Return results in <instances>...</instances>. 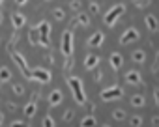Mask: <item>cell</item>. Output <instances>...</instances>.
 <instances>
[{
	"instance_id": "obj_1",
	"label": "cell",
	"mask_w": 159,
	"mask_h": 127,
	"mask_svg": "<svg viewBox=\"0 0 159 127\" xmlns=\"http://www.w3.org/2000/svg\"><path fill=\"white\" fill-rule=\"evenodd\" d=\"M66 82L69 84L75 101H77L79 105H84V103H86V95H84V90H83V82H81V79H79V77H67Z\"/></svg>"
},
{
	"instance_id": "obj_2",
	"label": "cell",
	"mask_w": 159,
	"mask_h": 127,
	"mask_svg": "<svg viewBox=\"0 0 159 127\" xmlns=\"http://www.w3.org/2000/svg\"><path fill=\"white\" fill-rule=\"evenodd\" d=\"M10 54H11V58H13V62L17 64V68L21 69V73L28 79V81H32V69L28 68V62H26V58H25V54H21L19 50H10Z\"/></svg>"
},
{
	"instance_id": "obj_3",
	"label": "cell",
	"mask_w": 159,
	"mask_h": 127,
	"mask_svg": "<svg viewBox=\"0 0 159 127\" xmlns=\"http://www.w3.org/2000/svg\"><path fill=\"white\" fill-rule=\"evenodd\" d=\"M124 13H125V6H124V4H116V6H112V8L107 11V15L103 17V21H105L107 26H114V23H116Z\"/></svg>"
},
{
	"instance_id": "obj_4",
	"label": "cell",
	"mask_w": 159,
	"mask_h": 127,
	"mask_svg": "<svg viewBox=\"0 0 159 127\" xmlns=\"http://www.w3.org/2000/svg\"><path fill=\"white\" fill-rule=\"evenodd\" d=\"M60 49H62V54L66 58L73 56V32H71V28H67L62 34V47Z\"/></svg>"
},
{
	"instance_id": "obj_5",
	"label": "cell",
	"mask_w": 159,
	"mask_h": 127,
	"mask_svg": "<svg viewBox=\"0 0 159 127\" xmlns=\"http://www.w3.org/2000/svg\"><path fill=\"white\" fill-rule=\"evenodd\" d=\"M52 79V73L45 68H36L32 69V81H38L39 84H49Z\"/></svg>"
},
{
	"instance_id": "obj_6",
	"label": "cell",
	"mask_w": 159,
	"mask_h": 127,
	"mask_svg": "<svg viewBox=\"0 0 159 127\" xmlns=\"http://www.w3.org/2000/svg\"><path fill=\"white\" fill-rule=\"evenodd\" d=\"M38 30H39V45L41 47H49V43H51V39H49V36H51V24L47 21H41L38 24Z\"/></svg>"
},
{
	"instance_id": "obj_7",
	"label": "cell",
	"mask_w": 159,
	"mask_h": 127,
	"mask_svg": "<svg viewBox=\"0 0 159 127\" xmlns=\"http://www.w3.org/2000/svg\"><path fill=\"white\" fill-rule=\"evenodd\" d=\"M122 95H124V88L122 86H111V88L101 92V99L103 101H114V99H120Z\"/></svg>"
},
{
	"instance_id": "obj_8",
	"label": "cell",
	"mask_w": 159,
	"mask_h": 127,
	"mask_svg": "<svg viewBox=\"0 0 159 127\" xmlns=\"http://www.w3.org/2000/svg\"><path fill=\"white\" fill-rule=\"evenodd\" d=\"M38 97H39V94L36 92V94H32V97H30V101L25 105V108H23V112H25V118H34V114H36V110H38Z\"/></svg>"
},
{
	"instance_id": "obj_9",
	"label": "cell",
	"mask_w": 159,
	"mask_h": 127,
	"mask_svg": "<svg viewBox=\"0 0 159 127\" xmlns=\"http://www.w3.org/2000/svg\"><path fill=\"white\" fill-rule=\"evenodd\" d=\"M137 39H139V32H137V28H127V30L122 34L120 43H122V45H127V43H133V41H137Z\"/></svg>"
},
{
	"instance_id": "obj_10",
	"label": "cell",
	"mask_w": 159,
	"mask_h": 127,
	"mask_svg": "<svg viewBox=\"0 0 159 127\" xmlns=\"http://www.w3.org/2000/svg\"><path fill=\"white\" fill-rule=\"evenodd\" d=\"M62 99H64V94H62L60 90H56V88L49 94V105H51V107H58V105L62 103Z\"/></svg>"
},
{
	"instance_id": "obj_11",
	"label": "cell",
	"mask_w": 159,
	"mask_h": 127,
	"mask_svg": "<svg viewBox=\"0 0 159 127\" xmlns=\"http://www.w3.org/2000/svg\"><path fill=\"white\" fill-rule=\"evenodd\" d=\"M11 23H13V28H15V30H21V28L25 26V23H26V17H25L23 13L15 11V13L11 15Z\"/></svg>"
},
{
	"instance_id": "obj_12",
	"label": "cell",
	"mask_w": 159,
	"mask_h": 127,
	"mask_svg": "<svg viewBox=\"0 0 159 127\" xmlns=\"http://www.w3.org/2000/svg\"><path fill=\"white\" fill-rule=\"evenodd\" d=\"M103 39H105V34H103V32H94V34L90 36V39H88V45H90V47H101Z\"/></svg>"
},
{
	"instance_id": "obj_13",
	"label": "cell",
	"mask_w": 159,
	"mask_h": 127,
	"mask_svg": "<svg viewBox=\"0 0 159 127\" xmlns=\"http://www.w3.org/2000/svg\"><path fill=\"white\" fill-rule=\"evenodd\" d=\"M99 66V56L98 54H88L86 58H84V68L86 69H94V68H98Z\"/></svg>"
},
{
	"instance_id": "obj_14",
	"label": "cell",
	"mask_w": 159,
	"mask_h": 127,
	"mask_svg": "<svg viewBox=\"0 0 159 127\" xmlns=\"http://www.w3.org/2000/svg\"><path fill=\"white\" fill-rule=\"evenodd\" d=\"M122 64H124L122 54H120V52H112V54H111V68H112L114 71H118V69L122 68Z\"/></svg>"
},
{
	"instance_id": "obj_15",
	"label": "cell",
	"mask_w": 159,
	"mask_h": 127,
	"mask_svg": "<svg viewBox=\"0 0 159 127\" xmlns=\"http://www.w3.org/2000/svg\"><path fill=\"white\" fill-rule=\"evenodd\" d=\"M125 81H127L129 84H140V73L135 71V69H131V71L125 73Z\"/></svg>"
},
{
	"instance_id": "obj_16",
	"label": "cell",
	"mask_w": 159,
	"mask_h": 127,
	"mask_svg": "<svg viewBox=\"0 0 159 127\" xmlns=\"http://www.w3.org/2000/svg\"><path fill=\"white\" fill-rule=\"evenodd\" d=\"M144 23H146V26L152 30V32H155V30H159V24H157V19L150 13V15H146L144 17Z\"/></svg>"
},
{
	"instance_id": "obj_17",
	"label": "cell",
	"mask_w": 159,
	"mask_h": 127,
	"mask_svg": "<svg viewBox=\"0 0 159 127\" xmlns=\"http://www.w3.org/2000/svg\"><path fill=\"white\" fill-rule=\"evenodd\" d=\"M28 41H30V45H39V30H38V26L28 30Z\"/></svg>"
},
{
	"instance_id": "obj_18",
	"label": "cell",
	"mask_w": 159,
	"mask_h": 127,
	"mask_svg": "<svg viewBox=\"0 0 159 127\" xmlns=\"http://www.w3.org/2000/svg\"><path fill=\"white\" fill-rule=\"evenodd\" d=\"M75 24H79V26H88V24H90V17H88L86 13H79L77 19L73 21V26H75Z\"/></svg>"
},
{
	"instance_id": "obj_19",
	"label": "cell",
	"mask_w": 159,
	"mask_h": 127,
	"mask_svg": "<svg viewBox=\"0 0 159 127\" xmlns=\"http://www.w3.org/2000/svg\"><path fill=\"white\" fill-rule=\"evenodd\" d=\"M13 77V73H11V69L10 68H0V82H10V79Z\"/></svg>"
},
{
	"instance_id": "obj_20",
	"label": "cell",
	"mask_w": 159,
	"mask_h": 127,
	"mask_svg": "<svg viewBox=\"0 0 159 127\" xmlns=\"http://www.w3.org/2000/svg\"><path fill=\"white\" fill-rule=\"evenodd\" d=\"M131 58H133L135 62H139V64H142V62H144V58H146V54H144V50H140V49H137V50H133V54H131Z\"/></svg>"
},
{
	"instance_id": "obj_21",
	"label": "cell",
	"mask_w": 159,
	"mask_h": 127,
	"mask_svg": "<svg viewBox=\"0 0 159 127\" xmlns=\"http://www.w3.org/2000/svg\"><path fill=\"white\" fill-rule=\"evenodd\" d=\"M81 127H96V118L94 116H84L81 121Z\"/></svg>"
},
{
	"instance_id": "obj_22",
	"label": "cell",
	"mask_w": 159,
	"mask_h": 127,
	"mask_svg": "<svg viewBox=\"0 0 159 127\" xmlns=\"http://www.w3.org/2000/svg\"><path fill=\"white\" fill-rule=\"evenodd\" d=\"M131 105L133 107H144V95H140V94L133 95L131 97Z\"/></svg>"
},
{
	"instance_id": "obj_23",
	"label": "cell",
	"mask_w": 159,
	"mask_h": 127,
	"mask_svg": "<svg viewBox=\"0 0 159 127\" xmlns=\"http://www.w3.org/2000/svg\"><path fill=\"white\" fill-rule=\"evenodd\" d=\"M41 125H43V127H54V120H52V116H51V114H47V116L43 118Z\"/></svg>"
},
{
	"instance_id": "obj_24",
	"label": "cell",
	"mask_w": 159,
	"mask_h": 127,
	"mask_svg": "<svg viewBox=\"0 0 159 127\" xmlns=\"http://www.w3.org/2000/svg\"><path fill=\"white\" fill-rule=\"evenodd\" d=\"M52 15H54L56 21H64V19H66V13H64V10H60V8H56V10L52 11Z\"/></svg>"
},
{
	"instance_id": "obj_25",
	"label": "cell",
	"mask_w": 159,
	"mask_h": 127,
	"mask_svg": "<svg viewBox=\"0 0 159 127\" xmlns=\"http://www.w3.org/2000/svg\"><path fill=\"white\" fill-rule=\"evenodd\" d=\"M112 118H114V120H118V121H122V120H125V112H124V110H120V108H116V110L112 112Z\"/></svg>"
},
{
	"instance_id": "obj_26",
	"label": "cell",
	"mask_w": 159,
	"mask_h": 127,
	"mask_svg": "<svg viewBox=\"0 0 159 127\" xmlns=\"http://www.w3.org/2000/svg\"><path fill=\"white\" fill-rule=\"evenodd\" d=\"M10 127H30V125L26 121H23V120H15V121L10 123Z\"/></svg>"
},
{
	"instance_id": "obj_27",
	"label": "cell",
	"mask_w": 159,
	"mask_h": 127,
	"mask_svg": "<svg viewBox=\"0 0 159 127\" xmlns=\"http://www.w3.org/2000/svg\"><path fill=\"white\" fill-rule=\"evenodd\" d=\"M13 94H15V95H23V94H25L23 84H13Z\"/></svg>"
},
{
	"instance_id": "obj_28",
	"label": "cell",
	"mask_w": 159,
	"mask_h": 127,
	"mask_svg": "<svg viewBox=\"0 0 159 127\" xmlns=\"http://www.w3.org/2000/svg\"><path fill=\"white\" fill-rule=\"evenodd\" d=\"M131 125H133V127H140V125H142V118H140V116H133V118H131Z\"/></svg>"
},
{
	"instance_id": "obj_29",
	"label": "cell",
	"mask_w": 159,
	"mask_h": 127,
	"mask_svg": "<svg viewBox=\"0 0 159 127\" xmlns=\"http://www.w3.org/2000/svg\"><path fill=\"white\" fill-rule=\"evenodd\" d=\"M150 4V0H135V6L137 8H146Z\"/></svg>"
},
{
	"instance_id": "obj_30",
	"label": "cell",
	"mask_w": 159,
	"mask_h": 127,
	"mask_svg": "<svg viewBox=\"0 0 159 127\" xmlns=\"http://www.w3.org/2000/svg\"><path fill=\"white\" fill-rule=\"evenodd\" d=\"M90 13H99V4L98 2H90Z\"/></svg>"
},
{
	"instance_id": "obj_31",
	"label": "cell",
	"mask_w": 159,
	"mask_h": 127,
	"mask_svg": "<svg viewBox=\"0 0 159 127\" xmlns=\"http://www.w3.org/2000/svg\"><path fill=\"white\" fill-rule=\"evenodd\" d=\"M71 68H73V60H71V56H69V58H66V64H64V69H66V71H69Z\"/></svg>"
},
{
	"instance_id": "obj_32",
	"label": "cell",
	"mask_w": 159,
	"mask_h": 127,
	"mask_svg": "<svg viewBox=\"0 0 159 127\" xmlns=\"http://www.w3.org/2000/svg\"><path fill=\"white\" fill-rule=\"evenodd\" d=\"M71 10H75V11H79V10H81V2H79V0H71Z\"/></svg>"
},
{
	"instance_id": "obj_33",
	"label": "cell",
	"mask_w": 159,
	"mask_h": 127,
	"mask_svg": "<svg viewBox=\"0 0 159 127\" xmlns=\"http://www.w3.org/2000/svg\"><path fill=\"white\" fill-rule=\"evenodd\" d=\"M71 118H73V110H66L64 112V121H71Z\"/></svg>"
},
{
	"instance_id": "obj_34",
	"label": "cell",
	"mask_w": 159,
	"mask_h": 127,
	"mask_svg": "<svg viewBox=\"0 0 159 127\" xmlns=\"http://www.w3.org/2000/svg\"><path fill=\"white\" fill-rule=\"evenodd\" d=\"M101 79H103V73H101V71H98V73H96V82H99Z\"/></svg>"
},
{
	"instance_id": "obj_35",
	"label": "cell",
	"mask_w": 159,
	"mask_h": 127,
	"mask_svg": "<svg viewBox=\"0 0 159 127\" xmlns=\"http://www.w3.org/2000/svg\"><path fill=\"white\" fill-rule=\"evenodd\" d=\"M153 97H155V105H159V90L153 92Z\"/></svg>"
},
{
	"instance_id": "obj_36",
	"label": "cell",
	"mask_w": 159,
	"mask_h": 127,
	"mask_svg": "<svg viewBox=\"0 0 159 127\" xmlns=\"http://www.w3.org/2000/svg\"><path fill=\"white\" fill-rule=\"evenodd\" d=\"M26 2H28V0H15V4H17V6H25Z\"/></svg>"
},
{
	"instance_id": "obj_37",
	"label": "cell",
	"mask_w": 159,
	"mask_h": 127,
	"mask_svg": "<svg viewBox=\"0 0 159 127\" xmlns=\"http://www.w3.org/2000/svg\"><path fill=\"white\" fill-rule=\"evenodd\" d=\"M159 125V116L157 118H153V123H152V127H157Z\"/></svg>"
},
{
	"instance_id": "obj_38",
	"label": "cell",
	"mask_w": 159,
	"mask_h": 127,
	"mask_svg": "<svg viewBox=\"0 0 159 127\" xmlns=\"http://www.w3.org/2000/svg\"><path fill=\"white\" fill-rule=\"evenodd\" d=\"M2 121H4V112L0 110V125H2Z\"/></svg>"
},
{
	"instance_id": "obj_39",
	"label": "cell",
	"mask_w": 159,
	"mask_h": 127,
	"mask_svg": "<svg viewBox=\"0 0 159 127\" xmlns=\"http://www.w3.org/2000/svg\"><path fill=\"white\" fill-rule=\"evenodd\" d=\"M2 21H4V13H2V10H0V24H2Z\"/></svg>"
},
{
	"instance_id": "obj_40",
	"label": "cell",
	"mask_w": 159,
	"mask_h": 127,
	"mask_svg": "<svg viewBox=\"0 0 159 127\" xmlns=\"http://www.w3.org/2000/svg\"><path fill=\"white\" fill-rule=\"evenodd\" d=\"M155 60H157V62H159V52H157V54H155Z\"/></svg>"
},
{
	"instance_id": "obj_41",
	"label": "cell",
	"mask_w": 159,
	"mask_h": 127,
	"mask_svg": "<svg viewBox=\"0 0 159 127\" xmlns=\"http://www.w3.org/2000/svg\"><path fill=\"white\" fill-rule=\"evenodd\" d=\"M103 127H111V125H103Z\"/></svg>"
},
{
	"instance_id": "obj_42",
	"label": "cell",
	"mask_w": 159,
	"mask_h": 127,
	"mask_svg": "<svg viewBox=\"0 0 159 127\" xmlns=\"http://www.w3.org/2000/svg\"><path fill=\"white\" fill-rule=\"evenodd\" d=\"M2 2H4V0H0V4H2Z\"/></svg>"
},
{
	"instance_id": "obj_43",
	"label": "cell",
	"mask_w": 159,
	"mask_h": 127,
	"mask_svg": "<svg viewBox=\"0 0 159 127\" xmlns=\"http://www.w3.org/2000/svg\"><path fill=\"white\" fill-rule=\"evenodd\" d=\"M47 2H49V0H47Z\"/></svg>"
}]
</instances>
